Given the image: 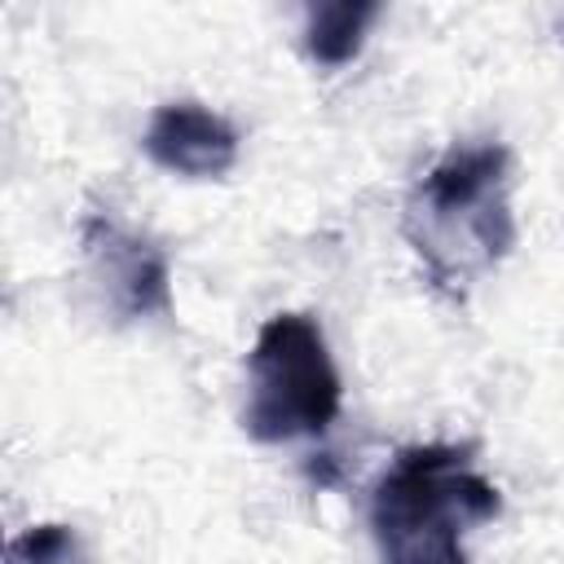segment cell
Instances as JSON below:
<instances>
[{
    "label": "cell",
    "instance_id": "obj_1",
    "mask_svg": "<svg viewBox=\"0 0 564 564\" xmlns=\"http://www.w3.org/2000/svg\"><path fill=\"white\" fill-rule=\"evenodd\" d=\"M511 185L516 167L502 141H458L410 185L401 238L441 295L463 300L511 256Z\"/></svg>",
    "mask_w": 564,
    "mask_h": 564
},
{
    "label": "cell",
    "instance_id": "obj_2",
    "mask_svg": "<svg viewBox=\"0 0 564 564\" xmlns=\"http://www.w3.org/2000/svg\"><path fill=\"white\" fill-rule=\"evenodd\" d=\"M502 511L498 485L467 445H410L370 489L379 564H467V538Z\"/></svg>",
    "mask_w": 564,
    "mask_h": 564
},
{
    "label": "cell",
    "instance_id": "obj_3",
    "mask_svg": "<svg viewBox=\"0 0 564 564\" xmlns=\"http://www.w3.org/2000/svg\"><path fill=\"white\" fill-rule=\"evenodd\" d=\"M344 405V379L326 330L308 313H273L247 352L242 427L260 445L322 436Z\"/></svg>",
    "mask_w": 564,
    "mask_h": 564
},
{
    "label": "cell",
    "instance_id": "obj_4",
    "mask_svg": "<svg viewBox=\"0 0 564 564\" xmlns=\"http://www.w3.org/2000/svg\"><path fill=\"white\" fill-rule=\"evenodd\" d=\"M79 251L97 304L119 326L172 317V260L150 234L110 207H88L79 216Z\"/></svg>",
    "mask_w": 564,
    "mask_h": 564
},
{
    "label": "cell",
    "instance_id": "obj_5",
    "mask_svg": "<svg viewBox=\"0 0 564 564\" xmlns=\"http://www.w3.org/2000/svg\"><path fill=\"white\" fill-rule=\"evenodd\" d=\"M141 150L163 172H176L189 181H216L234 172L242 137L220 110L203 101H163L154 106L141 132Z\"/></svg>",
    "mask_w": 564,
    "mask_h": 564
},
{
    "label": "cell",
    "instance_id": "obj_6",
    "mask_svg": "<svg viewBox=\"0 0 564 564\" xmlns=\"http://www.w3.org/2000/svg\"><path fill=\"white\" fill-rule=\"evenodd\" d=\"M379 4L375 0H326V4H308L304 13V53L313 66L322 70H339L348 66L361 48L370 26L379 22Z\"/></svg>",
    "mask_w": 564,
    "mask_h": 564
},
{
    "label": "cell",
    "instance_id": "obj_7",
    "mask_svg": "<svg viewBox=\"0 0 564 564\" xmlns=\"http://www.w3.org/2000/svg\"><path fill=\"white\" fill-rule=\"evenodd\" d=\"M4 564H93V560L70 524L44 520V524H31L18 538H9Z\"/></svg>",
    "mask_w": 564,
    "mask_h": 564
},
{
    "label": "cell",
    "instance_id": "obj_8",
    "mask_svg": "<svg viewBox=\"0 0 564 564\" xmlns=\"http://www.w3.org/2000/svg\"><path fill=\"white\" fill-rule=\"evenodd\" d=\"M555 31H560V44H564V13H560V22H555Z\"/></svg>",
    "mask_w": 564,
    "mask_h": 564
}]
</instances>
